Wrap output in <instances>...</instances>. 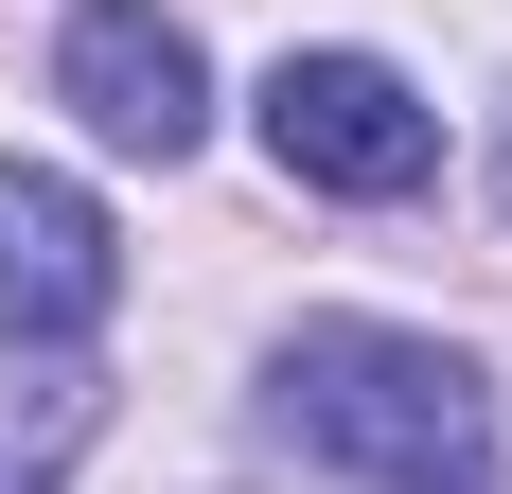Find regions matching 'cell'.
I'll return each mask as SVG.
<instances>
[{
  "mask_svg": "<svg viewBox=\"0 0 512 494\" xmlns=\"http://www.w3.org/2000/svg\"><path fill=\"white\" fill-rule=\"evenodd\" d=\"M265 424L336 494H495V389L407 318H301L265 353Z\"/></svg>",
  "mask_w": 512,
  "mask_h": 494,
  "instance_id": "6da1fadb",
  "label": "cell"
},
{
  "mask_svg": "<svg viewBox=\"0 0 512 494\" xmlns=\"http://www.w3.org/2000/svg\"><path fill=\"white\" fill-rule=\"evenodd\" d=\"M265 159L301 177V195H424L442 177V106L389 71V53H283L265 71Z\"/></svg>",
  "mask_w": 512,
  "mask_h": 494,
  "instance_id": "7a4b0ae2",
  "label": "cell"
},
{
  "mask_svg": "<svg viewBox=\"0 0 512 494\" xmlns=\"http://www.w3.org/2000/svg\"><path fill=\"white\" fill-rule=\"evenodd\" d=\"M106 300H124V230H106V195L53 177V159H0V353H89Z\"/></svg>",
  "mask_w": 512,
  "mask_h": 494,
  "instance_id": "3957f363",
  "label": "cell"
},
{
  "mask_svg": "<svg viewBox=\"0 0 512 494\" xmlns=\"http://www.w3.org/2000/svg\"><path fill=\"white\" fill-rule=\"evenodd\" d=\"M53 89L89 124L106 159H195L212 142V53L159 18V0H89L71 36H53Z\"/></svg>",
  "mask_w": 512,
  "mask_h": 494,
  "instance_id": "277c9868",
  "label": "cell"
},
{
  "mask_svg": "<svg viewBox=\"0 0 512 494\" xmlns=\"http://www.w3.org/2000/svg\"><path fill=\"white\" fill-rule=\"evenodd\" d=\"M89 424H106V389L71 353H0V494H53L89 459Z\"/></svg>",
  "mask_w": 512,
  "mask_h": 494,
  "instance_id": "5b68a950",
  "label": "cell"
},
{
  "mask_svg": "<svg viewBox=\"0 0 512 494\" xmlns=\"http://www.w3.org/2000/svg\"><path fill=\"white\" fill-rule=\"evenodd\" d=\"M495 195H512V142H495Z\"/></svg>",
  "mask_w": 512,
  "mask_h": 494,
  "instance_id": "8992f818",
  "label": "cell"
}]
</instances>
